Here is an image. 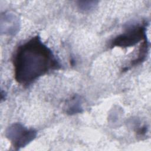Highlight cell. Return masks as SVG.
Here are the masks:
<instances>
[{
  "mask_svg": "<svg viewBox=\"0 0 151 151\" xmlns=\"http://www.w3.org/2000/svg\"><path fill=\"white\" fill-rule=\"evenodd\" d=\"M17 82L28 85L40 77L61 68L52 50L36 35L19 45L13 59Z\"/></svg>",
  "mask_w": 151,
  "mask_h": 151,
  "instance_id": "1",
  "label": "cell"
},
{
  "mask_svg": "<svg viewBox=\"0 0 151 151\" xmlns=\"http://www.w3.org/2000/svg\"><path fill=\"white\" fill-rule=\"evenodd\" d=\"M147 22H144L129 27L126 31L116 36L110 42V47L127 48L134 46L146 37Z\"/></svg>",
  "mask_w": 151,
  "mask_h": 151,
  "instance_id": "2",
  "label": "cell"
},
{
  "mask_svg": "<svg viewBox=\"0 0 151 151\" xmlns=\"http://www.w3.org/2000/svg\"><path fill=\"white\" fill-rule=\"evenodd\" d=\"M37 132L20 123H14L6 129L5 136L17 150L27 146L37 137Z\"/></svg>",
  "mask_w": 151,
  "mask_h": 151,
  "instance_id": "3",
  "label": "cell"
},
{
  "mask_svg": "<svg viewBox=\"0 0 151 151\" xmlns=\"http://www.w3.org/2000/svg\"><path fill=\"white\" fill-rule=\"evenodd\" d=\"M1 33L10 36L16 35L20 28L19 16L12 11H6L1 15Z\"/></svg>",
  "mask_w": 151,
  "mask_h": 151,
  "instance_id": "4",
  "label": "cell"
},
{
  "mask_svg": "<svg viewBox=\"0 0 151 151\" xmlns=\"http://www.w3.org/2000/svg\"><path fill=\"white\" fill-rule=\"evenodd\" d=\"M65 110L67 114L73 115L83 111L82 101L78 95H75L67 101L65 104Z\"/></svg>",
  "mask_w": 151,
  "mask_h": 151,
  "instance_id": "5",
  "label": "cell"
},
{
  "mask_svg": "<svg viewBox=\"0 0 151 151\" xmlns=\"http://www.w3.org/2000/svg\"><path fill=\"white\" fill-rule=\"evenodd\" d=\"M148 50H149V44L146 38L145 40H143V42L141 45V47L139 50V54H138L137 57L135 60L132 61L130 67H133L134 65H138L140 64L142 62H143L145 60L146 57H147Z\"/></svg>",
  "mask_w": 151,
  "mask_h": 151,
  "instance_id": "6",
  "label": "cell"
},
{
  "mask_svg": "<svg viewBox=\"0 0 151 151\" xmlns=\"http://www.w3.org/2000/svg\"><path fill=\"white\" fill-rule=\"evenodd\" d=\"M97 4L98 1H79L77 2V6L81 12H88L94 10Z\"/></svg>",
  "mask_w": 151,
  "mask_h": 151,
  "instance_id": "7",
  "label": "cell"
}]
</instances>
